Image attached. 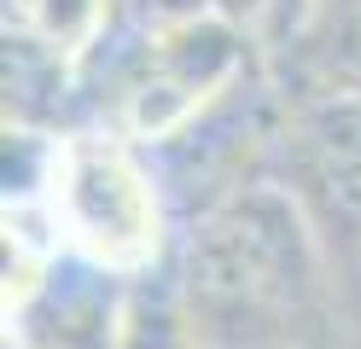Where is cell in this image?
<instances>
[{
	"mask_svg": "<svg viewBox=\"0 0 361 349\" xmlns=\"http://www.w3.org/2000/svg\"><path fill=\"white\" fill-rule=\"evenodd\" d=\"M175 279L204 349H350L326 250L280 175L180 227Z\"/></svg>",
	"mask_w": 361,
	"mask_h": 349,
	"instance_id": "obj_1",
	"label": "cell"
},
{
	"mask_svg": "<svg viewBox=\"0 0 361 349\" xmlns=\"http://www.w3.org/2000/svg\"><path fill=\"white\" fill-rule=\"evenodd\" d=\"M6 204H24L64 256L123 279L175 262L180 245L152 152L99 128H6Z\"/></svg>",
	"mask_w": 361,
	"mask_h": 349,
	"instance_id": "obj_2",
	"label": "cell"
},
{
	"mask_svg": "<svg viewBox=\"0 0 361 349\" xmlns=\"http://www.w3.org/2000/svg\"><path fill=\"white\" fill-rule=\"evenodd\" d=\"M268 53L251 41V30H239L221 6L169 23H105L76 59L64 128H99L134 146H157L198 111H210Z\"/></svg>",
	"mask_w": 361,
	"mask_h": 349,
	"instance_id": "obj_3",
	"label": "cell"
},
{
	"mask_svg": "<svg viewBox=\"0 0 361 349\" xmlns=\"http://www.w3.org/2000/svg\"><path fill=\"white\" fill-rule=\"evenodd\" d=\"M274 70L298 93H355L361 99V0H314Z\"/></svg>",
	"mask_w": 361,
	"mask_h": 349,
	"instance_id": "obj_4",
	"label": "cell"
},
{
	"mask_svg": "<svg viewBox=\"0 0 361 349\" xmlns=\"http://www.w3.org/2000/svg\"><path fill=\"white\" fill-rule=\"evenodd\" d=\"M111 349H204L192 326V309L180 297L175 262L134 274L123 286V309H117V332H111Z\"/></svg>",
	"mask_w": 361,
	"mask_h": 349,
	"instance_id": "obj_5",
	"label": "cell"
},
{
	"mask_svg": "<svg viewBox=\"0 0 361 349\" xmlns=\"http://www.w3.org/2000/svg\"><path fill=\"white\" fill-rule=\"evenodd\" d=\"M221 12H228L239 30H251V41L262 47L268 59H280L286 53V41L303 30V18L314 0H216Z\"/></svg>",
	"mask_w": 361,
	"mask_h": 349,
	"instance_id": "obj_6",
	"label": "cell"
},
{
	"mask_svg": "<svg viewBox=\"0 0 361 349\" xmlns=\"http://www.w3.org/2000/svg\"><path fill=\"white\" fill-rule=\"evenodd\" d=\"M192 12H216V0H105V23H169Z\"/></svg>",
	"mask_w": 361,
	"mask_h": 349,
	"instance_id": "obj_7",
	"label": "cell"
}]
</instances>
